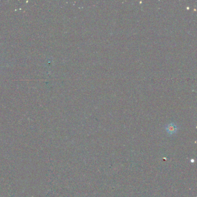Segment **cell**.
<instances>
[{
  "mask_svg": "<svg viewBox=\"0 0 197 197\" xmlns=\"http://www.w3.org/2000/svg\"><path fill=\"white\" fill-rule=\"evenodd\" d=\"M165 128L166 131L169 135H173V134H175L178 130L177 126L175 123H169L168 124H167L165 127Z\"/></svg>",
  "mask_w": 197,
  "mask_h": 197,
  "instance_id": "cell-1",
  "label": "cell"
}]
</instances>
